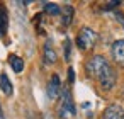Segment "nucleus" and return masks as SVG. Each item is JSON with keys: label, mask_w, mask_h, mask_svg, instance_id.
I'll list each match as a JSON object with an SVG mask.
<instances>
[{"label": "nucleus", "mask_w": 124, "mask_h": 119, "mask_svg": "<svg viewBox=\"0 0 124 119\" xmlns=\"http://www.w3.org/2000/svg\"><path fill=\"white\" fill-rule=\"evenodd\" d=\"M75 114H77V107L73 104L70 90L65 87L61 90V104H60V109H58V116L61 119H68V117H73Z\"/></svg>", "instance_id": "nucleus-1"}, {"label": "nucleus", "mask_w": 124, "mask_h": 119, "mask_svg": "<svg viewBox=\"0 0 124 119\" xmlns=\"http://www.w3.org/2000/svg\"><path fill=\"white\" fill-rule=\"evenodd\" d=\"M109 66V63H107V60L104 58V56H93V58H90L88 61H87V73L92 77V78H97L99 80V77L104 73V70Z\"/></svg>", "instance_id": "nucleus-2"}, {"label": "nucleus", "mask_w": 124, "mask_h": 119, "mask_svg": "<svg viewBox=\"0 0 124 119\" xmlns=\"http://www.w3.org/2000/svg\"><path fill=\"white\" fill-rule=\"evenodd\" d=\"M95 43H97V34H95V31H92L88 27H83L77 36V46L80 49H90L95 46Z\"/></svg>", "instance_id": "nucleus-3"}, {"label": "nucleus", "mask_w": 124, "mask_h": 119, "mask_svg": "<svg viewBox=\"0 0 124 119\" xmlns=\"http://www.w3.org/2000/svg\"><path fill=\"white\" fill-rule=\"evenodd\" d=\"M116 78H117V75H116L114 68L109 65V66L104 70V73L99 77V83H100V87H102L104 90H110V88L114 87V83H116Z\"/></svg>", "instance_id": "nucleus-4"}, {"label": "nucleus", "mask_w": 124, "mask_h": 119, "mask_svg": "<svg viewBox=\"0 0 124 119\" xmlns=\"http://www.w3.org/2000/svg\"><path fill=\"white\" fill-rule=\"evenodd\" d=\"M58 95H61V82H60L58 75H53L48 83V97L51 100H54V99H58Z\"/></svg>", "instance_id": "nucleus-5"}, {"label": "nucleus", "mask_w": 124, "mask_h": 119, "mask_svg": "<svg viewBox=\"0 0 124 119\" xmlns=\"http://www.w3.org/2000/svg\"><path fill=\"white\" fill-rule=\"evenodd\" d=\"M102 119H124V111H122L121 105H117V104H110V105L104 111Z\"/></svg>", "instance_id": "nucleus-6"}, {"label": "nucleus", "mask_w": 124, "mask_h": 119, "mask_svg": "<svg viewBox=\"0 0 124 119\" xmlns=\"http://www.w3.org/2000/svg\"><path fill=\"white\" fill-rule=\"evenodd\" d=\"M112 56H114L116 63L124 65V39H119L112 44Z\"/></svg>", "instance_id": "nucleus-7"}, {"label": "nucleus", "mask_w": 124, "mask_h": 119, "mask_svg": "<svg viewBox=\"0 0 124 119\" xmlns=\"http://www.w3.org/2000/svg\"><path fill=\"white\" fill-rule=\"evenodd\" d=\"M73 14H75V10H73L71 5H66V7L61 9V24H63L65 27L71 24V21H73Z\"/></svg>", "instance_id": "nucleus-8"}, {"label": "nucleus", "mask_w": 124, "mask_h": 119, "mask_svg": "<svg viewBox=\"0 0 124 119\" xmlns=\"http://www.w3.org/2000/svg\"><path fill=\"white\" fill-rule=\"evenodd\" d=\"M43 60H44V65H53L56 61V53L51 48V43L49 41L44 44V56H43Z\"/></svg>", "instance_id": "nucleus-9"}, {"label": "nucleus", "mask_w": 124, "mask_h": 119, "mask_svg": "<svg viewBox=\"0 0 124 119\" xmlns=\"http://www.w3.org/2000/svg\"><path fill=\"white\" fill-rule=\"evenodd\" d=\"M0 88H2V92H4L5 95H12V92H14L12 83H10V80H9V77H7L5 73L0 75Z\"/></svg>", "instance_id": "nucleus-10"}, {"label": "nucleus", "mask_w": 124, "mask_h": 119, "mask_svg": "<svg viewBox=\"0 0 124 119\" xmlns=\"http://www.w3.org/2000/svg\"><path fill=\"white\" fill-rule=\"evenodd\" d=\"M9 63H10V66H12V70L16 73H21L24 70V60L19 58V56H16V55H10L9 56Z\"/></svg>", "instance_id": "nucleus-11"}, {"label": "nucleus", "mask_w": 124, "mask_h": 119, "mask_svg": "<svg viewBox=\"0 0 124 119\" xmlns=\"http://www.w3.org/2000/svg\"><path fill=\"white\" fill-rule=\"evenodd\" d=\"M7 26H9V17H7V10L4 7H0V36H4L7 32Z\"/></svg>", "instance_id": "nucleus-12"}, {"label": "nucleus", "mask_w": 124, "mask_h": 119, "mask_svg": "<svg viewBox=\"0 0 124 119\" xmlns=\"http://www.w3.org/2000/svg\"><path fill=\"white\" fill-rule=\"evenodd\" d=\"M44 12L48 16H58V14H61V9L56 4H53V2H46L44 4Z\"/></svg>", "instance_id": "nucleus-13"}, {"label": "nucleus", "mask_w": 124, "mask_h": 119, "mask_svg": "<svg viewBox=\"0 0 124 119\" xmlns=\"http://www.w3.org/2000/svg\"><path fill=\"white\" fill-rule=\"evenodd\" d=\"M70 56H71V43H70V39H66L65 41V58L70 60Z\"/></svg>", "instance_id": "nucleus-14"}, {"label": "nucleus", "mask_w": 124, "mask_h": 119, "mask_svg": "<svg viewBox=\"0 0 124 119\" xmlns=\"http://www.w3.org/2000/svg\"><path fill=\"white\" fill-rule=\"evenodd\" d=\"M68 82L70 83L75 82V71H73V68H68Z\"/></svg>", "instance_id": "nucleus-15"}, {"label": "nucleus", "mask_w": 124, "mask_h": 119, "mask_svg": "<svg viewBox=\"0 0 124 119\" xmlns=\"http://www.w3.org/2000/svg\"><path fill=\"white\" fill-rule=\"evenodd\" d=\"M117 5H119V2H110V4H107V5H105V10H110V9L117 7Z\"/></svg>", "instance_id": "nucleus-16"}]
</instances>
